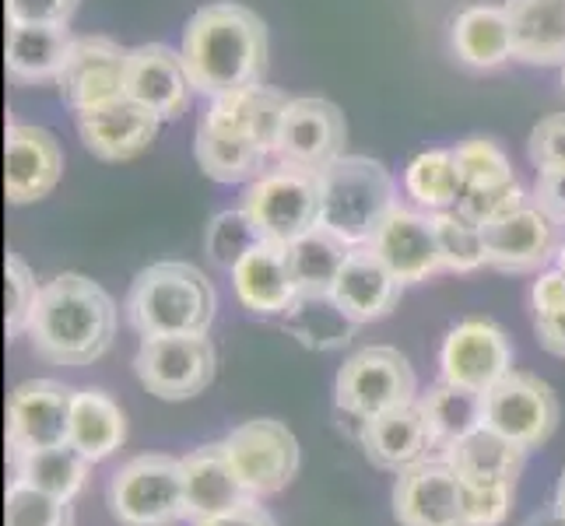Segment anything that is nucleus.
Returning a JSON list of instances; mask_svg holds the SVG:
<instances>
[{
	"label": "nucleus",
	"instance_id": "f257e3e1",
	"mask_svg": "<svg viewBox=\"0 0 565 526\" xmlns=\"http://www.w3.org/2000/svg\"><path fill=\"white\" fill-rule=\"evenodd\" d=\"M183 64L193 82V92L204 99L260 85L267 74V25L257 11L243 4H207L193 11L183 29Z\"/></svg>",
	"mask_w": 565,
	"mask_h": 526
},
{
	"label": "nucleus",
	"instance_id": "f03ea898",
	"mask_svg": "<svg viewBox=\"0 0 565 526\" xmlns=\"http://www.w3.org/2000/svg\"><path fill=\"white\" fill-rule=\"evenodd\" d=\"M116 337V302L85 275H56L43 285L29 323L32 351L50 365L85 368L99 362Z\"/></svg>",
	"mask_w": 565,
	"mask_h": 526
},
{
	"label": "nucleus",
	"instance_id": "7ed1b4c3",
	"mask_svg": "<svg viewBox=\"0 0 565 526\" xmlns=\"http://www.w3.org/2000/svg\"><path fill=\"white\" fill-rule=\"evenodd\" d=\"M124 313L141 337L207 334L218 313V291L193 264L162 260L134 278Z\"/></svg>",
	"mask_w": 565,
	"mask_h": 526
},
{
	"label": "nucleus",
	"instance_id": "20e7f679",
	"mask_svg": "<svg viewBox=\"0 0 565 526\" xmlns=\"http://www.w3.org/2000/svg\"><path fill=\"white\" fill-rule=\"evenodd\" d=\"M320 225L352 249L373 243L386 214L401 204L394 175L365 154H344L320 172Z\"/></svg>",
	"mask_w": 565,
	"mask_h": 526
},
{
	"label": "nucleus",
	"instance_id": "39448f33",
	"mask_svg": "<svg viewBox=\"0 0 565 526\" xmlns=\"http://www.w3.org/2000/svg\"><path fill=\"white\" fill-rule=\"evenodd\" d=\"M109 513L120 526H177L190 519L183 460L145 453L109 477Z\"/></svg>",
	"mask_w": 565,
	"mask_h": 526
},
{
	"label": "nucleus",
	"instance_id": "423d86ee",
	"mask_svg": "<svg viewBox=\"0 0 565 526\" xmlns=\"http://www.w3.org/2000/svg\"><path fill=\"white\" fill-rule=\"evenodd\" d=\"M264 243L288 246L320 225V172L299 165H267L257 180L246 183L243 204Z\"/></svg>",
	"mask_w": 565,
	"mask_h": 526
},
{
	"label": "nucleus",
	"instance_id": "0eeeda50",
	"mask_svg": "<svg viewBox=\"0 0 565 526\" xmlns=\"http://www.w3.org/2000/svg\"><path fill=\"white\" fill-rule=\"evenodd\" d=\"M415 400H418L415 368L397 347H386V344L362 347L338 368V379H334L338 415L355 421L359 432L369 418L397 411V407H407Z\"/></svg>",
	"mask_w": 565,
	"mask_h": 526
},
{
	"label": "nucleus",
	"instance_id": "6e6552de",
	"mask_svg": "<svg viewBox=\"0 0 565 526\" xmlns=\"http://www.w3.org/2000/svg\"><path fill=\"white\" fill-rule=\"evenodd\" d=\"M134 373L159 400H190L204 394L218 373V351L207 334L186 337H141Z\"/></svg>",
	"mask_w": 565,
	"mask_h": 526
},
{
	"label": "nucleus",
	"instance_id": "1a4fd4ad",
	"mask_svg": "<svg viewBox=\"0 0 565 526\" xmlns=\"http://www.w3.org/2000/svg\"><path fill=\"white\" fill-rule=\"evenodd\" d=\"M225 450L236 463L253 498H270L285 492L299 474V439L278 418H253L225 436Z\"/></svg>",
	"mask_w": 565,
	"mask_h": 526
},
{
	"label": "nucleus",
	"instance_id": "9d476101",
	"mask_svg": "<svg viewBox=\"0 0 565 526\" xmlns=\"http://www.w3.org/2000/svg\"><path fill=\"white\" fill-rule=\"evenodd\" d=\"M562 418V407L555 389L513 368L510 376H502L489 394H484V425L495 428L499 436L513 439L523 450H541L544 442L555 436Z\"/></svg>",
	"mask_w": 565,
	"mask_h": 526
},
{
	"label": "nucleus",
	"instance_id": "9b49d317",
	"mask_svg": "<svg viewBox=\"0 0 565 526\" xmlns=\"http://www.w3.org/2000/svg\"><path fill=\"white\" fill-rule=\"evenodd\" d=\"M77 389L56 379H25L8 400V453H35L64 446Z\"/></svg>",
	"mask_w": 565,
	"mask_h": 526
},
{
	"label": "nucleus",
	"instance_id": "f8f14e48",
	"mask_svg": "<svg viewBox=\"0 0 565 526\" xmlns=\"http://www.w3.org/2000/svg\"><path fill=\"white\" fill-rule=\"evenodd\" d=\"M127 56L116 39L109 35H74L71 56L56 77L64 103L74 112H88L109 106L127 95Z\"/></svg>",
	"mask_w": 565,
	"mask_h": 526
},
{
	"label": "nucleus",
	"instance_id": "ddd939ff",
	"mask_svg": "<svg viewBox=\"0 0 565 526\" xmlns=\"http://www.w3.org/2000/svg\"><path fill=\"white\" fill-rule=\"evenodd\" d=\"M513 373V341L492 320H463L439 347V379L471 386L478 394Z\"/></svg>",
	"mask_w": 565,
	"mask_h": 526
},
{
	"label": "nucleus",
	"instance_id": "4468645a",
	"mask_svg": "<svg viewBox=\"0 0 565 526\" xmlns=\"http://www.w3.org/2000/svg\"><path fill=\"white\" fill-rule=\"evenodd\" d=\"M562 228L534 201L516 207L505 218L484 225V257L502 275H534L544 270L562 249Z\"/></svg>",
	"mask_w": 565,
	"mask_h": 526
},
{
	"label": "nucleus",
	"instance_id": "2eb2a0df",
	"mask_svg": "<svg viewBox=\"0 0 565 526\" xmlns=\"http://www.w3.org/2000/svg\"><path fill=\"white\" fill-rule=\"evenodd\" d=\"M344 144H348L344 112L330 99L302 95V99H291L285 109L275 159L309 172H323L327 165L344 159Z\"/></svg>",
	"mask_w": 565,
	"mask_h": 526
},
{
	"label": "nucleus",
	"instance_id": "dca6fc26",
	"mask_svg": "<svg viewBox=\"0 0 565 526\" xmlns=\"http://www.w3.org/2000/svg\"><path fill=\"white\" fill-rule=\"evenodd\" d=\"M394 516L401 526H467L463 481L446 457H428L397 474Z\"/></svg>",
	"mask_w": 565,
	"mask_h": 526
},
{
	"label": "nucleus",
	"instance_id": "f3484780",
	"mask_svg": "<svg viewBox=\"0 0 565 526\" xmlns=\"http://www.w3.org/2000/svg\"><path fill=\"white\" fill-rule=\"evenodd\" d=\"M64 175V148L56 133L32 124H8L4 138V193L8 204H35L50 197Z\"/></svg>",
	"mask_w": 565,
	"mask_h": 526
},
{
	"label": "nucleus",
	"instance_id": "a211bd4d",
	"mask_svg": "<svg viewBox=\"0 0 565 526\" xmlns=\"http://www.w3.org/2000/svg\"><path fill=\"white\" fill-rule=\"evenodd\" d=\"M369 249L394 270L401 285H418L428 281L443 270L439 257V239H436V222L433 214L422 207H404L397 204L380 225L376 239Z\"/></svg>",
	"mask_w": 565,
	"mask_h": 526
},
{
	"label": "nucleus",
	"instance_id": "6ab92c4d",
	"mask_svg": "<svg viewBox=\"0 0 565 526\" xmlns=\"http://www.w3.org/2000/svg\"><path fill=\"white\" fill-rule=\"evenodd\" d=\"M193 82L186 74L183 53L162 43L134 46L127 56V99L151 109L162 124L180 120L190 106Z\"/></svg>",
	"mask_w": 565,
	"mask_h": 526
},
{
	"label": "nucleus",
	"instance_id": "aec40b11",
	"mask_svg": "<svg viewBox=\"0 0 565 526\" xmlns=\"http://www.w3.org/2000/svg\"><path fill=\"white\" fill-rule=\"evenodd\" d=\"M162 120L151 109H145L134 99H116L109 106L77 112V133H82L85 148L103 162H130L151 148L159 138Z\"/></svg>",
	"mask_w": 565,
	"mask_h": 526
},
{
	"label": "nucleus",
	"instance_id": "412c9836",
	"mask_svg": "<svg viewBox=\"0 0 565 526\" xmlns=\"http://www.w3.org/2000/svg\"><path fill=\"white\" fill-rule=\"evenodd\" d=\"M401 291L404 285L397 281L394 270H390L369 246H359L348 253L330 296H334L344 313L362 326V323L386 320L394 313L401 302Z\"/></svg>",
	"mask_w": 565,
	"mask_h": 526
},
{
	"label": "nucleus",
	"instance_id": "4be33fe9",
	"mask_svg": "<svg viewBox=\"0 0 565 526\" xmlns=\"http://www.w3.org/2000/svg\"><path fill=\"white\" fill-rule=\"evenodd\" d=\"M183 474H186V502H190V519H211L239 509V505L253 502L249 489L243 484L236 463H232L225 439L207 442L201 450L183 457Z\"/></svg>",
	"mask_w": 565,
	"mask_h": 526
},
{
	"label": "nucleus",
	"instance_id": "5701e85b",
	"mask_svg": "<svg viewBox=\"0 0 565 526\" xmlns=\"http://www.w3.org/2000/svg\"><path fill=\"white\" fill-rule=\"evenodd\" d=\"M232 288L246 313L253 316H285L299 299L296 278L288 270V253L278 243L253 246L232 270Z\"/></svg>",
	"mask_w": 565,
	"mask_h": 526
},
{
	"label": "nucleus",
	"instance_id": "b1692460",
	"mask_svg": "<svg viewBox=\"0 0 565 526\" xmlns=\"http://www.w3.org/2000/svg\"><path fill=\"white\" fill-rule=\"evenodd\" d=\"M359 442L369 457V463H376L380 471H407L428 457H436L433 436H428V425L418 411V400L397 407V411H386L380 418H369L359 432Z\"/></svg>",
	"mask_w": 565,
	"mask_h": 526
},
{
	"label": "nucleus",
	"instance_id": "393cba45",
	"mask_svg": "<svg viewBox=\"0 0 565 526\" xmlns=\"http://www.w3.org/2000/svg\"><path fill=\"white\" fill-rule=\"evenodd\" d=\"M193 154L207 180L214 183H253L267 169L270 151H264L253 138H246L243 130L228 127L214 116H201L198 124V141H193Z\"/></svg>",
	"mask_w": 565,
	"mask_h": 526
},
{
	"label": "nucleus",
	"instance_id": "a878e982",
	"mask_svg": "<svg viewBox=\"0 0 565 526\" xmlns=\"http://www.w3.org/2000/svg\"><path fill=\"white\" fill-rule=\"evenodd\" d=\"M74 35L67 25H35V22H8V77L14 85H56Z\"/></svg>",
	"mask_w": 565,
	"mask_h": 526
},
{
	"label": "nucleus",
	"instance_id": "bb28decb",
	"mask_svg": "<svg viewBox=\"0 0 565 526\" xmlns=\"http://www.w3.org/2000/svg\"><path fill=\"white\" fill-rule=\"evenodd\" d=\"M520 64L565 67V0H505Z\"/></svg>",
	"mask_w": 565,
	"mask_h": 526
},
{
	"label": "nucleus",
	"instance_id": "cd10ccee",
	"mask_svg": "<svg viewBox=\"0 0 565 526\" xmlns=\"http://www.w3.org/2000/svg\"><path fill=\"white\" fill-rule=\"evenodd\" d=\"M454 53L463 67L471 71H495L502 64L516 61L513 50V29H510V14H505V4H475L463 8L454 18Z\"/></svg>",
	"mask_w": 565,
	"mask_h": 526
},
{
	"label": "nucleus",
	"instance_id": "c85d7f7f",
	"mask_svg": "<svg viewBox=\"0 0 565 526\" xmlns=\"http://www.w3.org/2000/svg\"><path fill=\"white\" fill-rule=\"evenodd\" d=\"M418 411L428 425V436H433L436 457H446L450 446H457L484 425V394H478L471 386L439 379L425 394H418Z\"/></svg>",
	"mask_w": 565,
	"mask_h": 526
},
{
	"label": "nucleus",
	"instance_id": "c756f323",
	"mask_svg": "<svg viewBox=\"0 0 565 526\" xmlns=\"http://www.w3.org/2000/svg\"><path fill=\"white\" fill-rule=\"evenodd\" d=\"M446 460L454 463L463 484H481L484 489V484H516L523 463H527V450L513 439L499 436L495 428L481 425L478 432L450 446Z\"/></svg>",
	"mask_w": 565,
	"mask_h": 526
},
{
	"label": "nucleus",
	"instance_id": "7c9ffc66",
	"mask_svg": "<svg viewBox=\"0 0 565 526\" xmlns=\"http://www.w3.org/2000/svg\"><path fill=\"white\" fill-rule=\"evenodd\" d=\"M67 442L92 463L109 460L127 442V415L106 389H77Z\"/></svg>",
	"mask_w": 565,
	"mask_h": 526
},
{
	"label": "nucleus",
	"instance_id": "2f4dec72",
	"mask_svg": "<svg viewBox=\"0 0 565 526\" xmlns=\"http://www.w3.org/2000/svg\"><path fill=\"white\" fill-rule=\"evenodd\" d=\"M288 103L291 99H285L278 88H267L260 82V85H249V88H239V92H228V95H218V99H211L207 116L243 130L246 138H253L264 151L275 154Z\"/></svg>",
	"mask_w": 565,
	"mask_h": 526
},
{
	"label": "nucleus",
	"instance_id": "473e14b6",
	"mask_svg": "<svg viewBox=\"0 0 565 526\" xmlns=\"http://www.w3.org/2000/svg\"><path fill=\"white\" fill-rule=\"evenodd\" d=\"M92 466H95L92 460H85L71 442H64V446H53V450L14 453L11 457V471H14L11 481H22L39 492H46V495L74 502L85 492V484L92 477Z\"/></svg>",
	"mask_w": 565,
	"mask_h": 526
},
{
	"label": "nucleus",
	"instance_id": "72a5a7b5",
	"mask_svg": "<svg viewBox=\"0 0 565 526\" xmlns=\"http://www.w3.org/2000/svg\"><path fill=\"white\" fill-rule=\"evenodd\" d=\"M285 253H288V270H291V278H296L299 296H327V291H334V281L352 246L338 239L334 232H327L323 225H317L296 243H288Z\"/></svg>",
	"mask_w": 565,
	"mask_h": 526
},
{
	"label": "nucleus",
	"instance_id": "f704fd0d",
	"mask_svg": "<svg viewBox=\"0 0 565 526\" xmlns=\"http://www.w3.org/2000/svg\"><path fill=\"white\" fill-rule=\"evenodd\" d=\"M281 323L306 351H338L359 330V323L344 313L330 291L327 296H299L288 305Z\"/></svg>",
	"mask_w": 565,
	"mask_h": 526
},
{
	"label": "nucleus",
	"instance_id": "c9c22d12",
	"mask_svg": "<svg viewBox=\"0 0 565 526\" xmlns=\"http://www.w3.org/2000/svg\"><path fill=\"white\" fill-rule=\"evenodd\" d=\"M404 190H407V197L415 201V207H422L428 214L454 211L463 193V175L457 165V154L446 148L415 154L404 169Z\"/></svg>",
	"mask_w": 565,
	"mask_h": 526
},
{
	"label": "nucleus",
	"instance_id": "e433bc0d",
	"mask_svg": "<svg viewBox=\"0 0 565 526\" xmlns=\"http://www.w3.org/2000/svg\"><path fill=\"white\" fill-rule=\"evenodd\" d=\"M433 222H436L443 270H454V275H475V270L489 267L481 225L467 222L460 211H439V214H433Z\"/></svg>",
	"mask_w": 565,
	"mask_h": 526
},
{
	"label": "nucleus",
	"instance_id": "4c0bfd02",
	"mask_svg": "<svg viewBox=\"0 0 565 526\" xmlns=\"http://www.w3.org/2000/svg\"><path fill=\"white\" fill-rule=\"evenodd\" d=\"M260 232L257 225L249 222V214L243 207H232V211H218L204 228V253L214 267L222 270H236V264L246 257L253 246H260Z\"/></svg>",
	"mask_w": 565,
	"mask_h": 526
},
{
	"label": "nucleus",
	"instance_id": "58836bf2",
	"mask_svg": "<svg viewBox=\"0 0 565 526\" xmlns=\"http://www.w3.org/2000/svg\"><path fill=\"white\" fill-rule=\"evenodd\" d=\"M4 526H74V505L32 489V484L11 481L4 498Z\"/></svg>",
	"mask_w": 565,
	"mask_h": 526
},
{
	"label": "nucleus",
	"instance_id": "ea45409f",
	"mask_svg": "<svg viewBox=\"0 0 565 526\" xmlns=\"http://www.w3.org/2000/svg\"><path fill=\"white\" fill-rule=\"evenodd\" d=\"M457 154V165L463 175V190L467 186H495L505 180H516L513 165L505 159V151L489 141V138H467L463 144L454 148Z\"/></svg>",
	"mask_w": 565,
	"mask_h": 526
},
{
	"label": "nucleus",
	"instance_id": "a19ab883",
	"mask_svg": "<svg viewBox=\"0 0 565 526\" xmlns=\"http://www.w3.org/2000/svg\"><path fill=\"white\" fill-rule=\"evenodd\" d=\"M4 281H8V316H4V326H8V341L29 334V323H32V313H35V302H39V291L43 285L35 281L32 267L18 257V253H8L4 257Z\"/></svg>",
	"mask_w": 565,
	"mask_h": 526
},
{
	"label": "nucleus",
	"instance_id": "79ce46f5",
	"mask_svg": "<svg viewBox=\"0 0 565 526\" xmlns=\"http://www.w3.org/2000/svg\"><path fill=\"white\" fill-rule=\"evenodd\" d=\"M523 204H527V193H523L520 180H505L495 186H467L454 211H460L467 222L484 228V225L505 218V214H513Z\"/></svg>",
	"mask_w": 565,
	"mask_h": 526
},
{
	"label": "nucleus",
	"instance_id": "37998d69",
	"mask_svg": "<svg viewBox=\"0 0 565 526\" xmlns=\"http://www.w3.org/2000/svg\"><path fill=\"white\" fill-rule=\"evenodd\" d=\"M516 484H463V519L467 526H502L513 509Z\"/></svg>",
	"mask_w": 565,
	"mask_h": 526
},
{
	"label": "nucleus",
	"instance_id": "c03bdc74",
	"mask_svg": "<svg viewBox=\"0 0 565 526\" xmlns=\"http://www.w3.org/2000/svg\"><path fill=\"white\" fill-rule=\"evenodd\" d=\"M531 162L541 169H565V112L544 116V120L531 130L527 141Z\"/></svg>",
	"mask_w": 565,
	"mask_h": 526
},
{
	"label": "nucleus",
	"instance_id": "a18cd8bd",
	"mask_svg": "<svg viewBox=\"0 0 565 526\" xmlns=\"http://www.w3.org/2000/svg\"><path fill=\"white\" fill-rule=\"evenodd\" d=\"M82 0H4L8 22H35V25H71Z\"/></svg>",
	"mask_w": 565,
	"mask_h": 526
},
{
	"label": "nucleus",
	"instance_id": "49530a36",
	"mask_svg": "<svg viewBox=\"0 0 565 526\" xmlns=\"http://www.w3.org/2000/svg\"><path fill=\"white\" fill-rule=\"evenodd\" d=\"M531 201L548 214V218L565 225V169H541Z\"/></svg>",
	"mask_w": 565,
	"mask_h": 526
},
{
	"label": "nucleus",
	"instance_id": "de8ad7c7",
	"mask_svg": "<svg viewBox=\"0 0 565 526\" xmlns=\"http://www.w3.org/2000/svg\"><path fill=\"white\" fill-rule=\"evenodd\" d=\"M534 334L548 355L565 358V302L555 309H544V313H534Z\"/></svg>",
	"mask_w": 565,
	"mask_h": 526
},
{
	"label": "nucleus",
	"instance_id": "09e8293b",
	"mask_svg": "<svg viewBox=\"0 0 565 526\" xmlns=\"http://www.w3.org/2000/svg\"><path fill=\"white\" fill-rule=\"evenodd\" d=\"M193 526H278V523L260 505V498H253V502L239 505V509L222 513V516H211V519H198Z\"/></svg>",
	"mask_w": 565,
	"mask_h": 526
},
{
	"label": "nucleus",
	"instance_id": "8fccbe9b",
	"mask_svg": "<svg viewBox=\"0 0 565 526\" xmlns=\"http://www.w3.org/2000/svg\"><path fill=\"white\" fill-rule=\"evenodd\" d=\"M523 526H565V513L558 509V505L552 502V505H544V509L541 513H534L527 523H523Z\"/></svg>",
	"mask_w": 565,
	"mask_h": 526
},
{
	"label": "nucleus",
	"instance_id": "3c124183",
	"mask_svg": "<svg viewBox=\"0 0 565 526\" xmlns=\"http://www.w3.org/2000/svg\"><path fill=\"white\" fill-rule=\"evenodd\" d=\"M555 505L565 513V471H562V477H558V489H555Z\"/></svg>",
	"mask_w": 565,
	"mask_h": 526
},
{
	"label": "nucleus",
	"instance_id": "603ef678",
	"mask_svg": "<svg viewBox=\"0 0 565 526\" xmlns=\"http://www.w3.org/2000/svg\"><path fill=\"white\" fill-rule=\"evenodd\" d=\"M562 92H565V67H562Z\"/></svg>",
	"mask_w": 565,
	"mask_h": 526
}]
</instances>
